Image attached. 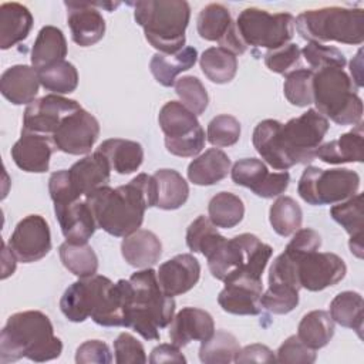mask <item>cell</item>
<instances>
[{"label":"cell","instance_id":"cell-1","mask_svg":"<svg viewBox=\"0 0 364 364\" xmlns=\"http://www.w3.org/2000/svg\"><path fill=\"white\" fill-rule=\"evenodd\" d=\"M328 128V119L310 108L286 124L272 118L260 121L253 129L252 142L266 164L273 169L287 171L316 158Z\"/></svg>","mask_w":364,"mask_h":364},{"label":"cell","instance_id":"cell-34","mask_svg":"<svg viewBox=\"0 0 364 364\" xmlns=\"http://www.w3.org/2000/svg\"><path fill=\"white\" fill-rule=\"evenodd\" d=\"M67 55V41L63 31L55 26H44L34 41L31 48V67L43 70Z\"/></svg>","mask_w":364,"mask_h":364},{"label":"cell","instance_id":"cell-45","mask_svg":"<svg viewBox=\"0 0 364 364\" xmlns=\"http://www.w3.org/2000/svg\"><path fill=\"white\" fill-rule=\"evenodd\" d=\"M313 77L310 68H297L286 75L283 92L287 101L296 107H309L313 104Z\"/></svg>","mask_w":364,"mask_h":364},{"label":"cell","instance_id":"cell-12","mask_svg":"<svg viewBox=\"0 0 364 364\" xmlns=\"http://www.w3.org/2000/svg\"><path fill=\"white\" fill-rule=\"evenodd\" d=\"M111 286L112 282L101 274L78 279L61 296L63 314L73 323H82L88 317L94 321L104 309Z\"/></svg>","mask_w":364,"mask_h":364},{"label":"cell","instance_id":"cell-19","mask_svg":"<svg viewBox=\"0 0 364 364\" xmlns=\"http://www.w3.org/2000/svg\"><path fill=\"white\" fill-rule=\"evenodd\" d=\"M78 108H81V105L75 100L57 94L44 95L27 105L23 114L21 129L50 138L61 119Z\"/></svg>","mask_w":364,"mask_h":364},{"label":"cell","instance_id":"cell-50","mask_svg":"<svg viewBox=\"0 0 364 364\" xmlns=\"http://www.w3.org/2000/svg\"><path fill=\"white\" fill-rule=\"evenodd\" d=\"M117 364H144L148 361L144 346L129 333H121L114 341Z\"/></svg>","mask_w":364,"mask_h":364},{"label":"cell","instance_id":"cell-44","mask_svg":"<svg viewBox=\"0 0 364 364\" xmlns=\"http://www.w3.org/2000/svg\"><path fill=\"white\" fill-rule=\"evenodd\" d=\"M38 80L40 85H43L44 90L51 91L53 94L63 95L73 92L78 85V73L77 68L63 60L53 65H48L43 70H38Z\"/></svg>","mask_w":364,"mask_h":364},{"label":"cell","instance_id":"cell-9","mask_svg":"<svg viewBox=\"0 0 364 364\" xmlns=\"http://www.w3.org/2000/svg\"><path fill=\"white\" fill-rule=\"evenodd\" d=\"M360 176L347 168L307 166L297 183L300 198L313 206L336 205L358 193Z\"/></svg>","mask_w":364,"mask_h":364},{"label":"cell","instance_id":"cell-28","mask_svg":"<svg viewBox=\"0 0 364 364\" xmlns=\"http://www.w3.org/2000/svg\"><path fill=\"white\" fill-rule=\"evenodd\" d=\"M121 255L129 266L146 269L158 263L162 255V243L154 232L138 229L122 239Z\"/></svg>","mask_w":364,"mask_h":364},{"label":"cell","instance_id":"cell-7","mask_svg":"<svg viewBox=\"0 0 364 364\" xmlns=\"http://www.w3.org/2000/svg\"><path fill=\"white\" fill-rule=\"evenodd\" d=\"M316 111L338 125H357L363 119V100L343 68H321L313 77Z\"/></svg>","mask_w":364,"mask_h":364},{"label":"cell","instance_id":"cell-37","mask_svg":"<svg viewBox=\"0 0 364 364\" xmlns=\"http://www.w3.org/2000/svg\"><path fill=\"white\" fill-rule=\"evenodd\" d=\"M363 296L357 291H341L330 303V316L333 321L341 327L354 330L360 338L363 337Z\"/></svg>","mask_w":364,"mask_h":364},{"label":"cell","instance_id":"cell-54","mask_svg":"<svg viewBox=\"0 0 364 364\" xmlns=\"http://www.w3.org/2000/svg\"><path fill=\"white\" fill-rule=\"evenodd\" d=\"M151 364L161 363H186L185 355L181 353L179 347L175 344H159L156 346L149 355Z\"/></svg>","mask_w":364,"mask_h":364},{"label":"cell","instance_id":"cell-56","mask_svg":"<svg viewBox=\"0 0 364 364\" xmlns=\"http://www.w3.org/2000/svg\"><path fill=\"white\" fill-rule=\"evenodd\" d=\"M361 50H358L357 55L354 60H351L350 63V71L353 74V82H355L357 87H363V74H361Z\"/></svg>","mask_w":364,"mask_h":364},{"label":"cell","instance_id":"cell-16","mask_svg":"<svg viewBox=\"0 0 364 364\" xmlns=\"http://www.w3.org/2000/svg\"><path fill=\"white\" fill-rule=\"evenodd\" d=\"M7 246L21 263L41 260L51 250V233L47 220L40 215L23 218L16 225Z\"/></svg>","mask_w":364,"mask_h":364},{"label":"cell","instance_id":"cell-55","mask_svg":"<svg viewBox=\"0 0 364 364\" xmlns=\"http://www.w3.org/2000/svg\"><path fill=\"white\" fill-rule=\"evenodd\" d=\"M16 260H17V257L14 256V253L10 250V247L6 243H3V272H1L3 280L14 273Z\"/></svg>","mask_w":364,"mask_h":364},{"label":"cell","instance_id":"cell-38","mask_svg":"<svg viewBox=\"0 0 364 364\" xmlns=\"http://www.w3.org/2000/svg\"><path fill=\"white\" fill-rule=\"evenodd\" d=\"M202 73L215 84L230 82L237 71V57L226 48L209 47L199 57Z\"/></svg>","mask_w":364,"mask_h":364},{"label":"cell","instance_id":"cell-20","mask_svg":"<svg viewBox=\"0 0 364 364\" xmlns=\"http://www.w3.org/2000/svg\"><path fill=\"white\" fill-rule=\"evenodd\" d=\"M223 283L225 287L218 296V303L223 311L236 316H257L262 313V279L240 274Z\"/></svg>","mask_w":364,"mask_h":364},{"label":"cell","instance_id":"cell-8","mask_svg":"<svg viewBox=\"0 0 364 364\" xmlns=\"http://www.w3.org/2000/svg\"><path fill=\"white\" fill-rule=\"evenodd\" d=\"M272 255V246L263 243L256 235L240 233L225 239L206 260L209 272L220 282L240 274L262 279Z\"/></svg>","mask_w":364,"mask_h":364},{"label":"cell","instance_id":"cell-46","mask_svg":"<svg viewBox=\"0 0 364 364\" xmlns=\"http://www.w3.org/2000/svg\"><path fill=\"white\" fill-rule=\"evenodd\" d=\"M175 92L181 102L196 117L203 114L209 104V97L205 85L198 77L185 75L175 81Z\"/></svg>","mask_w":364,"mask_h":364},{"label":"cell","instance_id":"cell-31","mask_svg":"<svg viewBox=\"0 0 364 364\" xmlns=\"http://www.w3.org/2000/svg\"><path fill=\"white\" fill-rule=\"evenodd\" d=\"M33 27L30 10L20 3L0 6V48L9 50L27 38Z\"/></svg>","mask_w":364,"mask_h":364},{"label":"cell","instance_id":"cell-49","mask_svg":"<svg viewBox=\"0 0 364 364\" xmlns=\"http://www.w3.org/2000/svg\"><path fill=\"white\" fill-rule=\"evenodd\" d=\"M300 55L301 50L299 46L289 43L276 50H267L264 54V64L270 71L287 75L294 71V67L300 63Z\"/></svg>","mask_w":364,"mask_h":364},{"label":"cell","instance_id":"cell-40","mask_svg":"<svg viewBox=\"0 0 364 364\" xmlns=\"http://www.w3.org/2000/svg\"><path fill=\"white\" fill-rule=\"evenodd\" d=\"M239 350V341L232 333L216 330L212 337L200 341L199 360L205 364H229L235 363Z\"/></svg>","mask_w":364,"mask_h":364},{"label":"cell","instance_id":"cell-51","mask_svg":"<svg viewBox=\"0 0 364 364\" xmlns=\"http://www.w3.org/2000/svg\"><path fill=\"white\" fill-rule=\"evenodd\" d=\"M316 358V350L307 347L297 336L287 337L276 351V361L279 363L311 364Z\"/></svg>","mask_w":364,"mask_h":364},{"label":"cell","instance_id":"cell-14","mask_svg":"<svg viewBox=\"0 0 364 364\" xmlns=\"http://www.w3.org/2000/svg\"><path fill=\"white\" fill-rule=\"evenodd\" d=\"M100 136L97 118L82 107L65 115L50 136L57 151L68 155H85Z\"/></svg>","mask_w":364,"mask_h":364},{"label":"cell","instance_id":"cell-32","mask_svg":"<svg viewBox=\"0 0 364 364\" xmlns=\"http://www.w3.org/2000/svg\"><path fill=\"white\" fill-rule=\"evenodd\" d=\"M97 151L107 158L111 169L119 175L135 172L144 161V149L141 144L131 139H105L100 144Z\"/></svg>","mask_w":364,"mask_h":364},{"label":"cell","instance_id":"cell-2","mask_svg":"<svg viewBox=\"0 0 364 364\" xmlns=\"http://www.w3.org/2000/svg\"><path fill=\"white\" fill-rule=\"evenodd\" d=\"M84 199L97 228L111 236L125 237L141 228L145 210L156 205V182L152 175L138 173L125 185L97 188Z\"/></svg>","mask_w":364,"mask_h":364},{"label":"cell","instance_id":"cell-47","mask_svg":"<svg viewBox=\"0 0 364 364\" xmlns=\"http://www.w3.org/2000/svg\"><path fill=\"white\" fill-rule=\"evenodd\" d=\"M301 54L313 71L321 68H344L347 64L346 55L338 48L316 41H309L303 47Z\"/></svg>","mask_w":364,"mask_h":364},{"label":"cell","instance_id":"cell-11","mask_svg":"<svg viewBox=\"0 0 364 364\" xmlns=\"http://www.w3.org/2000/svg\"><path fill=\"white\" fill-rule=\"evenodd\" d=\"M235 24L246 47L276 50L289 44L294 36V17L290 13L272 14L257 7H247L239 13Z\"/></svg>","mask_w":364,"mask_h":364},{"label":"cell","instance_id":"cell-27","mask_svg":"<svg viewBox=\"0 0 364 364\" xmlns=\"http://www.w3.org/2000/svg\"><path fill=\"white\" fill-rule=\"evenodd\" d=\"M330 216L344 228L350 235L348 247L351 253L363 259V237H364V212H363V195L355 193L354 196L338 202L330 208Z\"/></svg>","mask_w":364,"mask_h":364},{"label":"cell","instance_id":"cell-35","mask_svg":"<svg viewBox=\"0 0 364 364\" xmlns=\"http://www.w3.org/2000/svg\"><path fill=\"white\" fill-rule=\"evenodd\" d=\"M152 176L156 182V208L175 210L186 203L189 186L178 171L158 169Z\"/></svg>","mask_w":364,"mask_h":364},{"label":"cell","instance_id":"cell-10","mask_svg":"<svg viewBox=\"0 0 364 364\" xmlns=\"http://www.w3.org/2000/svg\"><path fill=\"white\" fill-rule=\"evenodd\" d=\"M158 124L165 135V148L175 156L192 158L203 148L206 135L198 117L181 101H168L159 111Z\"/></svg>","mask_w":364,"mask_h":364},{"label":"cell","instance_id":"cell-21","mask_svg":"<svg viewBox=\"0 0 364 364\" xmlns=\"http://www.w3.org/2000/svg\"><path fill=\"white\" fill-rule=\"evenodd\" d=\"M200 277L199 260L191 253H181L164 262L158 272L156 279L162 291L175 297L183 294L195 287Z\"/></svg>","mask_w":364,"mask_h":364},{"label":"cell","instance_id":"cell-30","mask_svg":"<svg viewBox=\"0 0 364 364\" xmlns=\"http://www.w3.org/2000/svg\"><path fill=\"white\" fill-rule=\"evenodd\" d=\"M230 159L219 148H209L188 165V179L198 186H210L228 176Z\"/></svg>","mask_w":364,"mask_h":364},{"label":"cell","instance_id":"cell-15","mask_svg":"<svg viewBox=\"0 0 364 364\" xmlns=\"http://www.w3.org/2000/svg\"><path fill=\"white\" fill-rule=\"evenodd\" d=\"M230 178L236 185L264 199L280 196L290 183L287 171L269 172L266 164L257 158L239 159L230 169Z\"/></svg>","mask_w":364,"mask_h":364},{"label":"cell","instance_id":"cell-42","mask_svg":"<svg viewBox=\"0 0 364 364\" xmlns=\"http://www.w3.org/2000/svg\"><path fill=\"white\" fill-rule=\"evenodd\" d=\"M269 222L279 236L287 237L301 228L303 210L293 198L277 196L270 206Z\"/></svg>","mask_w":364,"mask_h":364},{"label":"cell","instance_id":"cell-41","mask_svg":"<svg viewBox=\"0 0 364 364\" xmlns=\"http://www.w3.org/2000/svg\"><path fill=\"white\" fill-rule=\"evenodd\" d=\"M63 266L78 279L94 276L98 270V257L91 246L64 242L58 247Z\"/></svg>","mask_w":364,"mask_h":364},{"label":"cell","instance_id":"cell-18","mask_svg":"<svg viewBox=\"0 0 364 364\" xmlns=\"http://www.w3.org/2000/svg\"><path fill=\"white\" fill-rule=\"evenodd\" d=\"M67 23L71 37L80 47H90L98 43L105 34V20L97 7L112 10L119 3H88V1H65Z\"/></svg>","mask_w":364,"mask_h":364},{"label":"cell","instance_id":"cell-29","mask_svg":"<svg viewBox=\"0 0 364 364\" xmlns=\"http://www.w3.org/2000/svg\"><path fill=\"white\" fill-rule=\"evenodd\" d=\"M316 158L330 165L363 162V122L337 139L321 144L316 151Z\"/></svg>","mask_w":364,"mask_h":364},{"label":"cell","instance_id":"cell-3","mask_svg":"<svg viewBox=\"0 0 364 364\" xmlns=\"http://www.w3.org/2000/svg\"><path fill=\"white\" fill-rule=\"evenodd\" d=\"M61 353L63 343L54 336V327L43 311H18L7 318L0 334L1 364L13 363L23 357L44 363L58 358Z\"/></svg>","mask_w":364,"mask_h":364},{"label":"cell","instance_id":"cell-25","mask_svg":"<svg viewBox=\"0 0 364 364\" xmlns=\"http://www.w3.org/2000/svg\"><path fill=\"white\" fill-rule=\"evenodd\" d=\"M68 179L77 196H85L97 188L105 186L111 179V166L107 158L95 151L71 165Z\"/></svg>","mask_w":364,"mask_h":364},{"label":"cell","instance_id":"cell-36","mask_svg":"<svg viewBox=\"0 0 364 364\" xmlns=\"http://www.w3.org/2000/svg\"><path fill=\"white\" fill-rule=\"evenodd\" d=\"M296 336L316 351L326 347L334 336V321L330 313L324 310L309 311L301 317Z\"/></svg>","mask_w":364,"mask_h":364},{"label":"cell","instance_id":"cell-53","mask_svg":"<svg viewBox=\"0 0 364 364\" xmlns=\"http://www.w3.org/2000/svg\"><path fill=\"white\" fill-rule=\"evenodd\" d=\"M274 353L264 344H250L239 350L235 363H274Z\"/></svg>","mask_w":364,"mask_h":364},{"label":"cell","instance_id":"cell-43","mask_svg":"<svg viewBox=\"0 0 364 364\" xmlns=\"http://www.w3.org/2000/svg\"><path fill=\"white\" fill-rule=\"evenodd\" d=\"M226 237L218 232V228L205 215L198 216L186 229V246L193 253H202L208 257Z\"/></svg>","mask_w":364,"mask_h":364},{"label":"cell","instance_id":"cell-6","mask_svg":"<svg viewBox=\"0 0 364 364\" xmlns=\"http://www.w3.org/2000/svg\"><path fill=\"white\" fill-rule=\"evenodd\" d=\"M301 38L316 43L337 41L360 46L364 41V10L360 7H323L304 10L294 20Z\"/></svg>","mask_w":364,"mask_h":364},{"label":"cell","instance_id":"cell-33","mask_svg":"<svg viewBox=\"0 0 364 364\" xmlns=\"http://www.w3.org/2000/svg\"><path fill=\"white\" fill-rule=\"evenodd\" d=\"M198 60V51L195 47L186 46L175 54L156 53L152 55L149 70L154 78L164 87L175 85L176 77L191 70Z\"/></svg>","mask_w":364,"mask_h":364},{"label":"cell","instance_id":"cell-22","mask_svg":"<svg viewBox=\"0 0 364 364\" xmlns=\"http://www.w3.org/2000/svg\"><path fill=\"white\" fill-rule=\"evenodd\" d=\"M54 151L57 149L48 136L21 129V135L11 146L10 154L21 171L43 173L48 171Z\"/></svg>","mask_w":364,"mask_h":364},{"label":"cell","instance_id":"cell-17","mask_svg":"<svg viewBox=\"0 0 364 364\" xmlns=\"http://www.w3.org/2000/svg\"><path fill=\"white\" fill-rule=\"evenodd\" d=\"M196 28L200 38L218 41L219 47L229 50L235 55L246 51V44L242 41L228 7L220 3H210L199 11Z\"/></svg>","mask_w":364,"mask_h":364},{"label":"cell","instance_id":"cell-39","mask_svg":"<svg viewBox=\"0 0 364 364\" xmlns=\"http://www.w3.org/2000/svg\"><path fill=\"white\" fill-rule=\"evenodd\" d=\"M243 216L245 205L232 192H219L209 200L208 218L216 228L232 229L242 222Z\"/></svg>","mask_w":364,"mask_h":364},{"label":"cell","instance_id":"cell-13","mask_svg":"<svg viewBox=\"0 0 364 364\" xmlns=\"http://www.w3.org/2000/svg\"><path fill=\"white\" fill-rule=\"evenodd\" d=\"M297 259V279L301 289L320 291L341 282L347 273L344 260L330 252L299 253L289 247L284 249Z\"/></svg>","mask_w":364,"mask_h":364},{"label":"cell","instance_id":"cell-52","mask_svg":"<svg viewBox=\"0 0 364 364\" xmlns=\"http://www.w3.org/2000/svg\"><path fill=\"white\" fill-rule=\"evenodd\" d=\"M75 363L77 364H109L112 363V354L107 343L101 340H87L81 346H78L75 351Z\"/></svg>","mask_w":364,"mask_h":364},{"label":"cell","instance_id":"cell-26","mask_svg":"<svg viewBox=\"0 0 364 364\" xmlns=\"http://www.w3.org/2000/svg\"><path fill=\"white\" fill-rule=\"evenodd\" d=\"M38 87L37 70L26 64L9 67L0 78L1 95L14 105L31 104L37 97Z\"/></svg>","mask_w":364,"mask_h":364},{"label":"cell","instance_id":"cell-24","mask_svg":"<svg viewBox=\"0 0 364 364\" xmlns=\"http://www.w3.org/2000/svg\"><path fill=\"white\" fill-rule=\"evenodd\" d=\"M215 333L212 316L198 307H183L172 318L169 326L171 343L181 347L191 341H205Z\"/></svg>","mask_w":364,"mask_h":364},{"label":"cell","instance_id":"cell-48","mask_svg":"<svg viewBox=\"0 0 364 364\" xmlns=\"http://www.w3.org/2000/svg\"><path fill=\"white\" fill-rule=\"evenodd\" d=\"M240 138V122L229 115L220 114L210 119L206 128V139L216 148L235 145Z\"/></svg>","mask_w":364,"mask_h":364},{"label":"cell","instance_id":"cell-4","mask_svg":"<svg viewBox=\"0 0 364 364\" xmlns=\"http://www.w3.org/2000/svg\"><path fill=\"white\" fill-rule=\"evenodd\" d=\"M131 301L127 313V326L145 340H159V330L173 318L175 300L166 296L151 267L132 273Z\"/></svg>","mask_w":364,"mask_h":364},{"label":"cell","instance_id":"cell-23","mask_svg":"<svg viewBox=\"0 0 364 364\" xmlns=\"http://www.w3.org/2000/svg\"><path fill=\"white\" fill-rule=\"evenodd\" d=\"M54 213L65 242L85 245L94 235L97 223L88 203L81 199L68 203L54 205Z\"/></svg>","mask_w":364,"mask_h":364},{"label":"cell","instance_id":"cell-5","mask_svg":"<svg viewBox=\"0 0 364 364\" xmlns=\"http://www.w3.org/2000/svg\"><path fill=\"white\" fill-rule=\"evenodd\" d=\"M134 18L146 41L164 54H175L185 46L191 6L185 0H142L131 3Z\"/></svg>","mask_w":364,"mask_h":364}]
</instances>
